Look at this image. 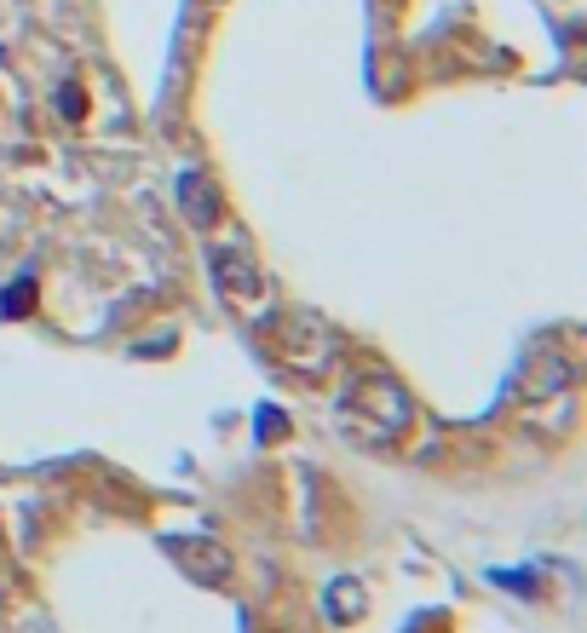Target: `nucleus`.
<instances>
[{
  "mask_svg": "<svg viewBox=\"0 0 587 633\" xmlns=\"http://www.w3.org/2000/svg\"><path fill=\"white\" fill-rule=\"evenodd\" d=\"M329 599H334V616H346L352 605H363V593H357L352 582H334V593H329Z\"/></svg>",
  "mask_w": 587,
  "mask_h": 633,
  "instance_id": "39448f33",
  "label": "nucleus"
},
{
  "mask_svg": "<svg viewBox=\"0 0 587 633\" xmlns=\"http://www.w3.org/2000/svg\"><path fill=\"white\" fill-rule=\"evenodd\" d=\"M213 282L225 288V300H259V271L242 248H219L213 254Z\"/></svg>",
  "mask_w": 587,
  "mask_h": 633,
  "instance_id": "7ed1b4c3",
  "label": "nucleus"
},
{
  "mask_svg": "<svg viewBox=\"0 0 587 633\" xmlns=\"http://www.w3.org/2000/svg\"><path fill=\"white\" fill-rule=\"evenodd\" d=\"M179 202H185L190 225H213L219 219V196H213V185L202 173H179Z\"/></svg>",
  "mask_w": 587,
  "mask_h": 633,
  "instance_id": "20e7f679",
  "label": "nucleus"
},
{
  "mask_svg": "<svg viewBox=\"0 0 587 633\" xmlns=\"http://www.w3.org/2000/svg\"><path fill=\"white\" fill-rule=\"evenodd\" d=\"M352 409H375L380 415V438H392V432L409 426V398H403L392 380H369V386H357Z\"/></svg>",
  "mask_w": 587,
  "mask_h": 633,
  "instance_id": "f03ea898",
  "label": "nucleus"
},
{
  "mask_svg": "<svg viewBox=\"0 0 587 633\" xmlns=\"http://www.w3.org/2000/svg\"><path fill=\"white\" fill-rule=\"evenodd\" d=\"M162 547L185 564L196 582H225V576H231V553H225V541H213V536H167Z\"/></svg>",
  "mask_w": 587,
  "mask_h": 633,
  "instance_id": "f257e3e1",
  "label": "nucleus"
}]
</instances>
